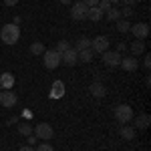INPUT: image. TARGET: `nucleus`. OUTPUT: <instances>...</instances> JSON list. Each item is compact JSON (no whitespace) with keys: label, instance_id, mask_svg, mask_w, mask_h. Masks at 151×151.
Returning <instances> with one entry per match:
<instances>
[{"label":"nucleus","instance_id":"obj_1","mask_svg":"<svg viewBox=\"0 0 151 151\" xmlns=\"http://www.w3.org/2000/svg\"><path fill=\"white\" fill-rule=\"evenodd\" d=\"M0 38L4 45H16L18 38H20V28L16 24H4L2 30H0Z\"/></svg>","mask_w":151,"mask_h":151},{"label":"nucleus","instance_id":"obj_2","mask_svg":"<svg viewBox=\"0 0 151 151\" xmlns=\"http://www.w3.org/2000/svg\"><path fill=\"white\" fill-rule=\"evenodd\" d=\"M113 115H115V119L121 125H127L129 121H133V109H131L129 105H117Z\"/></svg>","mask_w":151,"mask_h":151},{"label":"nucleus","instance_id":"obj_3","mask_svg":"<svg viewBox=\"0 0 151 151\" xmlns=\"http://www.w3.org/2000/svg\"><path fill=\"white\" fill-rule=\"evenodd\" d=\"M32 133H35V137L38 141H48V139L55 137V129H52V125H48V123H38L32 129Z\"/></svg>","mask_w":151,"mask_h":151},{"label":"nucleus","instance_id":"obj_4","mask_svg":"<svg viewBox=\"0 0 151 151\" xmlns=\"http://www.w3.org/2000/svg\"><path fill=\"white\" fill-rule=\"evenodd\" d=\"M42 65H45L48 70L57 69L58 65H60V52H57L55 48H50V50H45V52H42Z\"/></svg>","mask_w":151,"mask_h":151},{"label":"nucleus","instance_id":"obj_5","mask_svg":"<svg viewBox=\"0 0 151 151\" xmlns=\"http://www.w3.org/2000/svg\"><path fill=\"white\" fill-rule=\"evenodd\" d=\"M87 12H89V6L85 2H81V0H77V2H73L70 18L73 20H87Z\"/></svg>","mask_w":151,"mask_h":151},{"label":"nucleus","instance_id":"obj_6","mask_svg":"<svg viewBox=\"0 0 151 151\" xmlns=\"http://www.w3.org/2000/svg\"><path fill=\"white\" fill-rule=\"evenodd\" d=\"M91 50L93 55H103L105 50H109V38L105 35H99L91 40Z\"/></svg>","mask_w":151,"mask_h":151},{"label":"nucleus","instance_id":"obj_7","mask_svg":"<svg viewBox=\"0 0 151 151\" xmlns=\"http://www.w3.org/2000/svg\"><path fill=\"white\" fill-rule=\"evenodd\" d=\"M18 103V97H16V93H12V89L10 91H0V105L4 107V109H12L14 105Z\"/></svg>","mask_w":151,"mask_h":151},{"label":"nucleus","instance_id":"obj_8","mask_svg":"<svg viewBox=\"0 0 151 151\" xmlns=\"http://www.w3.org/2000/svg\"><path fill=\"white\" fill-rule=\"evenodd\" d=\"M129 32L135 36L137 40H145L147 35H149V24L147 22H137V24H133V26L129 28Z\"/></svg>","mask_w":151,"mask_h":151},{"label":"nucleus","instance_id":"obj_9","mask_svg":"<svg viewBox=\"0 0 151 151\" xmlns=\"http://www.w3.org/2000/svg\"><path fill=\"white\" fill-rule=\"evenodd\" d=\"M103 63L105 67H119V63H121V52H117V50H105L103 55Z\"/></svg>","mask_w":151,"mask_h":151},{"label":"nucleus","instance_id":"obj_10","mask_svg":"<svg viewBox=\"0 0 151 151\" xmlns=\"http://www.w3.org/2000/svg\"><path fill=\"white\" fill-rule=\"evenodd\" d=\"M60 63H63V65H67V67H75V65L79 63V52H77L73 47L67 48V50L60 55Z\"/></svg>","mask_w":151,"mask_h":151},{"label":"nucleus","instance_id":"obj_11","mask_svg":"<svg viewBox=\"0 0 151 151\" xmlns=\"http://www.w3.org/2000/svg\"><path fill=\"white\" fill-rule=\"evenodd\" d=\"M119 67H123V70H127V73H133L139 67V60H137V57H123Z\"/></svg>","mask_w":151,"mask_h":151},{"label":"nucleus","instance_id":"obj_12","mask_svg":"<svg viewBox=\"0 0 151 151\" xmlns=\"http://www.w3.org/2000/svg\"><path fill=\"white\" fill-rule=\"evenodd\" d=\"M89 93L93 95L95 99H103L105 95H107V87H105L103 83H91V87H89Z\"/></svg>","mask_w":151,"mask_h":151},{"label":"nucleus","instance_id":"obj_13","mask_svg":"<svg viewBox=\"0 0 151 151\" xmlns=\"http://www.w3.org/2000/svg\"><path fill=\"white\" fill-rule=\"evenodd\" d=\"M0 87L6 89V91H10L12 87H14V75L12 73H2L0 75Z\"/></svg>","mask_w":151,"mask_h":151},{"label":"nucleus","instance_id":"obj_14","mask_svg":"<svg viewBox=\"0 0 151 151\" xmlns=\"http://www.w3.org/2000/svg\"><path fill=\"white\" fill-rule=\"evenodd\" d=\"M145 47H147V45H145V40H137V38H135V42H131V57H139V55H143V52H145Z\"/></svg>","mask_w":151,"mask_h":151},{"label":"nucleus","instance_id":"obj_15","mask_svg":"<svg viewBox=\"0 0 151 151\" xmlns=\"http://www.w3.org/2000/svg\"><path fill=\"white\" fill-rule=\"evenodd\" d=\"M63 95H65V83L55 81L52 83V89H50V97H52V99H60Z\"/></svg>","mask_w":151,"mask_h":151},{"label":"nucleus","instance_id":"obj_16","mask_svg":"<svg viewBox=\"0 0 151 151\" xmlns=\"http://www.w3.org/2000/svg\"><path fill=\"white\" fill-rule=\"evenodd\" d=\"M135 131H137L135 127H129V125H123V127L119 129V135H121V137H123L125 141H133V139H135Z\"/></svg>","mask_w":151,"mask_h":151},{"label":"nucleus","instance_id":"obj_17","mask_svg":"<svg viewBox=\"0 0 151 151\" xmlns=\"http://www.w3.org/2000/svg\"><path fill=\"white\" fill-rule=\"evenodd\" d=\"M149 123H151V117L147 115V113H141V115L135 119V125H133V127L135 129H147Z\"/></svg>","mask_w":151,"mask_h":151},{"label":"nucleus","instance_id":"obj_18","mask_svg":"<svg viewBox=\"0 0 151 151\" xmlns=\"http://www.w3.org/2000/svg\"><path fill=\"white\" fill-rule=\"evenodd\" d=\"M103 12L99 10V6H91L89 8V12H87V18L91 20V22H99V20H103Z\"/></svg>","mask_w":151,"mask_h":151},{"label":"nucleus","instance_id":"obj_19","mask_svg":"<svg viewBox=\"0 0 151 151\" xmlns=\"http://www.w3.org/2000/svg\"><path fill=\"white\" fill-rule=\"evenodd\" d=\"M75 50L77 52H81V50H87V48H91V38H87V36H81L77 42H75Z\"/></svg>","mask_w":151,"mask_h":151},{"label":"nucleus","instance_id":"obj_20","mask_svg":"<svg viewBox=\"0 0 151 151\" xmlns=\"http://www.w3.org/2000/svg\"><path fill=\"white\" fill-rule=\"evenodd\" d=\"M107 14V20H111V22H117V20H121V10L115 8V6H111L109 10L105 12Z\"/></svg>","mask_w":151,"mask_h":151},{"label":"nucleus","instance_id":"obj_21","mask_svg":"<svg viewBox=\"0 0 151 151\" xmlns=\"http://www.w3.org/2000/svg\"><path fill=\"white\" fill-rule=\"evenodd\" d=\"M79 60H81V63H91V60H93V50H91V48L81 50V52H79Z\"/></svg>","mask_w":151,"mask_h":151},{"label":"nucleus","instance_id":"obj_22","mask_svg":"<svg viewBox=\"0 0 151 151\" xmlns=\"http://www.w3.org/2000/svg\"><path fill=\"white\" fill-rule=\"evenodd\" d=\"M30 52H32L35 57L42 55V52H45V45H42V42H38V40H36V42H32V45H30Z\"/></svg>","mask_w":151,"mask_h":151},{"label":"nucleus","instance_id":"obj_23","mask_svg":"<svg viewBox=\"0 0 151 151\" xmlns=\"http://www.w3.org/2000/svg\"><path fill=\"white\" fill-rule=\"evenodd\" d=\"M129 28H131V24H129V20H117V30L121 32V35H125V32H129Z\"/></svg>","mask_w":151,"mask_h":151},{"label":"nucleus","instance_id":"obj_24","mask_svg":"<svg viewBox=\"0 0 151 151\" xmlns=\"http://www.w3.org/2000/svg\"><path fill=\"white\" fill-rule=\"evenodd\" d=\"M67 48H70V42H69V40H65V38H63V40H58V42H57V47H55V50L63 55V52H65Z\"/></svg>","mask_w":151,"mask_h":151},{"label":"nucleus","instance_id":"obj_25","mask_svg":"<svg viewBox=\"0 0 151 151\" xmlns=\"http://www.w3.org/2000/svg\"><path fill=\"white\" fill-rule=\"evenodd\" d=\"M18 133H20V135H26V137H28V135H32V125L20 123V125H18Z\"/></svg>","mask_w":151,"mask_h":151},{"label":"nucleus","instance_id":"obj_26","mask_svg":"<svg viewBox=\"0 0 151 151\" xmlns=\"http://www.w3.org/2000/svg\"><path fill=\"white\" fill-rule=\"evenodd\" d=\"M133 14H135V10H133L131 6H125V8L121 10V18H123V20H127V18H131V16H133Z\"/></svg>","mask_w":151,"mask_h":151},{"label":"nucleus","instance_id":"obj_27","mask_svg":"<svg viewBox=\"0 0 151 151\" xmlns=\"http://www.w3.org/2000/svg\"><path fill=\"white\" fill-rule=\"evenodd\" d=\"M97 6H99V10H101V12H103V14H105V12L109 10V8H111L113 4H111L109 0H99V4H97Z\"/></svg>","mask_w":151,"mask_h":151},{"label":"nucleus","instance_id":"obj_28","mask_svg":"<svg viewBox=\"0 0 151 151\" xmlns=\"http://www.w3.org/2000/svg\"><path fill=\"white\" fill-rule=\"evenodd\" d=\"M35 151H55V149H52V145H50V143H40Z\"/></svg>","mask_w":151,"mask_h":151},{"label":"nucleus","instance_id":"obj_29","mask_svg":"<svg viewBox=\"0 0 151 151\" xmlns=\"http://www.w3.org/2000/svg\"><path fill=\"white\" fill-rule=\"evenodd\" d=\"M143 67L149 70L151 69V55H145V58H143Z\"/></svg>","mask_w":151,"mask_h":151},{"label":"nucleus","instance_id":"obj_30","mask_svg":"<svg viewBox=\"0 0 151 151\" xmlns=\"http://www.w3.org/2000/svg\"><path fill=\"white\" fill-rule=\"evenodd\" d=\"M26 143H28V145L32 147V145H36V143H38V139H36L35 135H28V139H26Z\"/></svg>","mask_w":151,"mask_h":151},{"label":"nucleus","instance_id":"obj_31","mask_svg":"<svg viewBox=\"0 0 151 151\" xmlns=\"http://www.w3.org/2000/svg\"><path fill=\"white\" fill-rule=\"evenodd\" d=\"M121 2H123L125 6H131V8H133V6H135V4H137L139 0H121Z\"/></svg>","mask_w":151,"mask_h":151},{"label":"nucleus","instance_id":"obj_32","mask_svg":"<svg viewBox=\"0 0 151 151\" xmlns=\"http://www.w3.org/2000/svg\"><path fill=\"white\" fill-rule=\"evenodd\" d=\"M81 2H85V4H87L89 8H91V6H97V4H99V0H81Z\"/></svg>","mask_w":151,"mask_h":151},{"label":"nucleus","instance_id":"obj_33","mask_svg":"<svg viewBox=\"0 0 151 151\" xmlns=\"http://www.w3.org/2000/svg\"><path fill=\"white\" fill-rule=\"evenodd\" d=\"M4 4H6V6H16L18 0H4Z\"/></svg>","mask_w":151,"mask_h":151},{"label":"nucleus","instance_id":"obj_34","mask_svg":"<svg viewBox=\"0 0 151 151\" xmlns=\"http://www.w3.org/2000/svg\"><path fill=\"white\" fill-rule=\"evenodd\" d=\"M125 48H127V45H125V42H121V45H117V52H123Z\"/></svg>","mask_w":151,"mask_h":151},{"label":"nucleus","instance_id":"obj_35","mask_svg":"<svg viewBox=\"0 0 151 151\" xmlns=\"http://www.w3.org/2000/svg\"><path fill=\"white\" fill-rule=\"evenodd\" d=\"M18 151H35V147H30V145H24V147H20Z\"/></svg>","mask_w":151,"mask_h":151},{"label":"nucleus","instance_id":"obj_36","mask_svg":"<svg viewBox=\"0 0 151 151\" xmlns=\"http://www.w3.org/2000/svg\"><path fill=\"white\" fill-rule=\"evenodd\" d=\"M75 0H60V4H73Z\"/></svg>","mask_w":151,"mask_h":151},{"label":"nucleus","instance_id":"obj_37","mask_svg":"<svg viewBox=\"0 0 151 151\" xmlns=\"http://www.w3.org/2000/svg\"><path fill=\"white\" fill-rule=\"evenodd\" d=\"M109 2H111V4H117V2H121V0H109Z\"/></svg>","mask_w":151,"mask_h":151}]
</instances>
